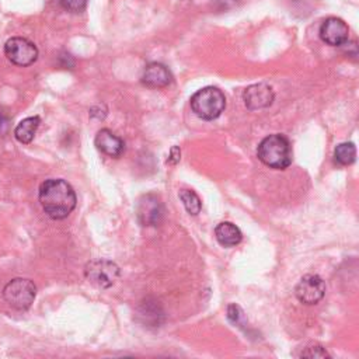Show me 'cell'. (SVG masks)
Listing matches in <instances>:
<instances>
[{
  "instance_id": "cell-8",
  "label": "cell",
  "mask_w": 359,
  "mask_h": 359,
  "mask_svg": "<svg viewBox=\"0 0 359 359\" xmlns=\"http://www.w3.org/2000/svg\"><path fill=\"white\" fill-rule=\"evenodd\" d=\"M295 294L299 302H302L303 305H316L324 298L326 284L321 277L308 274L299 281Z\"/></svg>"
},
{
  "instance_id": "cell-17",
  "label": "cell",
  "mask_w": 359,
  "mask_h": 359,
  "mask_svg": "<svg viewBox=\"0 0 359 359\" xmlns=\"http://www.w3.org/2000/svg\"><path fill=\"white\" fill-rule=\"evenodd\" d=\"M228 319L232 324H234L236 327H240V328H244L247 326V319H246V314L243 312V309L236 305V303H232L228 306Z\"/></svg>"
},
{
  "instance_id": "cell-10",
  "label": "cell",
  "mask_w": 359,
  "mask_h": 359,
  "mask_svg": "<svg viewBox=\"0 0 359 359\" xmlns=\"http://www.w3.org/2000/svg\"><path fill=\"white\" fill-rule=\"evenodd\" d=\"M348 26L337 17H328L320 27V38L331 47L344 45L348 41Z\"/></svg>"
},
{
  "instance_id": "cell-5",
  "label": "cell",
  "mask_w": 359,
  "mask_h": 359,
  "mask_svg": "<svg viewBox=\"0 0 359 359\" xmlns=\"http://www.w3.org/2000/svg\"><path fill=\"white\" fill-rule=\"evenodd\" d=\"M35 296L37 287L30 280L24 278H16L10 281L3 289V298L6 303L19 312L30 309L35 301Z\"/></svg>"
},
{
  "instance_id": "cell-20",
  "label": "cell",
  "mask_w": 359,
  "mask_h": 359,
  "mask_svg": "<svg viewBox=\"0 0 359 359\" xmlns=\"http://www.w3.org/2000/svg\"><path fill=\"white\" fill-rule=\"evenodd\" d=\"M10 131V117L0 109V136H6Z\"/></svg>"
},
{
  "instance_id": "cell-3",
  "label": "cell",
  "mask_w": 359,
  "mask_h": 359,
  "mask_svg": "<svg viewBox=\"0 0 359 359\" xmlns=\"http://www.w3.org/2000/svg\"><path fill=\"white\" fill-rule=\"evenodd\" d=\"M191 109L197 117L212 121L226 109V97L218 87H204L191 97Z\"/></svg>"
},
{
  "instance_id": "cell-11",
  "label": "cell",
  "mask_w": 359,
  "mask_h": 359,
  "mask_svg": "<svg viewBox=\"0 0 359 359\" xmlns=\"http://www.w3.org/2000/svg\"><path fill=\"white\" fill-rule=\"evenodd\" d=\"M173 80V76L168 67L163 63L153 62L149 63L142 74V83L150 88H163L167 87Z\"/></svg>"
},
{
  "instance_id": "cell-21",
  "label": "cell",
  "mask_w": 359,
  "mask_h": 359,
  "mask_svg": "<svg viewBox=\"0 0 359 359\" xmlns=\"http://www.w3.org/2000/svg\"><path fill=\"white\" fill-rule=\"evenodd\" d=\"M216 3L221 9H229L237 3V0H216Z\"/></svg>"
},
{
  "instance_id": "cell-9",
  "label": "cell",
  "mask_w": 359,
  "mask_h": 359,
  "mask_svg": "<svg viewBox=\"0 0 359 359\" xmlns=\"http://www.w3.org/2000/svg\"><path fill=\"white\" fill-rule=\"evenodd\" d=\"M276 99L274 90L266 83H257L248 86L243 93V102L250 111L266 109L273 104Z\"/></svg>"
},
{
  "instance_id": "cell-18",
  "label": "cell",
  "mask_w": 359,
  "mask_h": 359,
  "mask_svg": "<svg viewBox=\"0 0 359 359\" xmlns=\"http://www.w3.org/2000/svg\"><path fill=\"white\" fill-rule=\"evenodd\" d=\"M302 358H330V353L320 344H310L301 355Z\"/></svg>"
},
{
  "instance_id": "cell-19",
  "label": "cell",
  "mask_w": 359,
  "mask_h": 359,
  "mask_svg": "<svg viewBox=\"0 0 359 359\" xmlns=\"http://www.w3.org/2000/svg\"><path fill=\"white\" fill-rule=\"evenodd\" d=\"M59 2L69 13H81L87 6V0H59Z\"/></svg>"
},
{
  "instance_id": "cell-2",
  "label": "cell",
  "mask_w": 359,
  "mask_h": 359,
  "mask_svg": "<svg viewBox=\"0 0 359 359\" xmlns=\"http://www.w3.org/2000/svg\"><path fill=\"white\" fill-rule=\"evenodd\" d=\"M257 156L269 168L285 170L292 163V147L288 138L274 134L261 141Z\"/></svg>"
},
{
  "instance_id": "cell-22",
  "label": "cell",
  "mask_w": 359,
  "mask_h": 359,
  "mask_svg": "<svg viewBox=\"0 0 359 359\" xmlns=\"http://www.w3.org/2000/svg\"><path fill=\"white\" fill-rule=\"evenodd\" d=\"M180 154H182V153H180V149L174 146V147L171 149V154H170V157H168V163L175 164V163L180 160Z\"/></svg>"
},
{
  "instance_id": "cell-6",
  "label": "cell",
  "mask_w": 359,
  "mask_h": 359,
  "mask_svg": "<svg viewBox=\"0 0 359 359\" xmlns=\"http://www.w3.org/2000/svg\"><path fill=\"white\" fill-rule=\"evenodd\" d=\"M5 55L12 63L24 67L33 65L38 59V49L30 40L15 37L6 42Z\"/></svg>"
},
{
  "instance_id": "cell-16",
  "label": "cell",
  "mask_w": 359,
  "mask_h": 359,
  "mask_svg": "<svg viewBox=\"0 0 359 359\" xmlns=\"http://www.w3.org/2000/svg\"><path fill=\"white\" fill-rule=\"evenodd\" d=\"M178 196H180V200L183 201V204H184V207H186V209H187V212L190 215L196 216V215H198L201 212L202 202H201L200 197L194 191H191V190H182Z\"/></svg>"
},
{
  "instance_id": "cell-12",
  "label": "cell",
  "mask_w": 359,
  "mask_h": 359,
  "mask_svg": "<svg viewBox=\"0 0 359 359\" xmlns=\"http://www.w3.org/2000/svg\"><path fill=\"white\" fill-rule=\"evenodd\" d=\"M95 143L99 150L110 157H121L125 152L124 141L110 129H102L96 135Z\"/></svg>"
},
{
  "instance_id": "cell-14",
  "label": "cell",
  "mask_w": 359,
  "mask_h": 359,
  "mask_svg": "<svg viewBox=\"0 0 359 359\" xmlns=\"http://www.w3.org/2000/svg\"><path fill=\"white\" fill-rule=\"evenodd\" d=\"M41 124V120L40 117H29L26 120H23L15 129V136L16 139L20 142V143H31L35 134H37V129Z\"/></svg>"
},
{
  "instance_id": "cell-7",
  "label": "cell",
  "mask_w": 359,
  "mask_h": 359,
  "mask_svg": "<svg viewBox=\"0 0 359 359\" xmlns=\"http://www.w3.org/2000/svg\"><path fill=\"white\" fill-rule=\"evenodd\" d=\"M136 215L143 226H157L164 218V207L154 194H145L136 205Z\"/></svg>"
},
{
  "instance_id": "cell-13",
  "label": "cell",
  "mask_w": 359,
  "mask_h": 359,
  "mask_svg": "<svg viewBox=\"0 0 359 359\" xmlns=\"http://www.w3.org/2000/svg\"><path fill=\"white\" fill-rule=\"evenodd\" d=\"M215 236L223 247L237 246L243 239V234H241L240 229L236 225H233L232 222L219 223L215 229Z\"/></svg>"
},
{
  "instance_id": "cell-4",
  "label": "cell",
  "mask_w": 359,
  "mask_h": 359,
  "mask_svg": "<svg viewBox=\"0 0 359 359\" xmlns=\"http://www.w3.org/2000/svg\"><path fill=\"white\" fill-rule=\"evenodd\" d=\"M86 280L99 289L111 288L120 280V268L110 260H93L84 266Z\"/></svg>"
},
{
  "instance_id": "cell-1",
  "label": "cell",
  "mask_w": 359,
  "mask_h": 359,
  "mask_svg": "<svg viewBox=\"0 0 359 359\" xmlns=\"http://www.w3.org/2000/svg\"><path fill=\"white\" fill-rule=\"evenodd\" d=\"M40 202L51 219L62 221L73 212L77 198L74 190L65 180L49 178L40 187Z\"/></svg>"
},
{
  "instance_id": "cell-15",
  "label": "cell",
  "mask_w": 359,
  "mask_h": 359,
  "mask_svg": "<svg viewBox=\"0 0 359 359\" xmlns=\"http://www.w3.org/2000/svg\"><path fill=\"white\" fill-rule=\"evenodd\" d=\"M334 160L340 166H349L356 160V147L353 143H340L334 150Z\"/></svg>"
}]
</instances>
